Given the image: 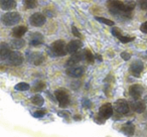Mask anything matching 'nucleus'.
Masks as SVG:
<instances>
[{
	"mask_svg": "<svg viewBox=\"0 0 147 137\" xmlns=\"http://www.w3.org/2000/svg\"><path fill=\"white\" fill-rule=\"evenodd\" d=\"M109 10L112 14L117 15V16H122V17H130V13L128 12L126 9V3L121 2L118 0H111L108 2Z\"/></svg>",
	"mask_w": 147,
	"mask_h": 137,
	"instance_id": "obj_1",
	"label": "nucleus"
},
{
	"mask_svg": "<svg viewBox=\"0 0 147 137\" xmlns=\"http://www.w3.org/2000/svg\"><path fill=\"white\" fill-rule=\"evenodd\" d=\"M51 55H57V57H63L67 55V47L65 45V43L61 39L55 40L51 47Z\"/></svg>",
	"mask_w": 147,
	"mask_h": 137,
	"instance_id": "obj_2",
	"label": "nucleus"
},
{
	"mask_svg": "<svg viewBox=\"0 0 147 137\" xmlns=\"http://www.w3.org/2000/svg\"><path fill=\"white\" fill-rule=\"evenodd\" d=\"M1 20H2L3 24L6 26H13L20 21V15L17 12H7L2 15Z\"/></svg>",
	"mask_w": 147,
	"mask_h": 137,
	"instance_id": "obj_3",
	"label": "nucleus"
},
{
	"mask_svg": "<svg viewBox=\"0 0 147 137\" xmlns=\"http://www.w3.org/2000/svg\"><path fill=\"white\" fill-rule=\"evenodd\" d=\"M55 99L57 100V102H59V106H61V108H65V107L69 105V96L65 89H57V90H55Z\"/></svg>",
	"mask_w": 147,
	"mask_h": 137,
	"instance_id": "obj_4",
	"label": "nucleus"
},
{
	"mask_svg": "<svg viewBox=\"0 0 147 137\" xmlns=\"http://www.w3.org/2000/svg\"><path fill=\"white\" fill-rule=\"evenodd\" d=\"M113 107L111 103H106L102 105L99 109V116L103 119H109L111 116H113Z\"/></svg>",
	"mask_w": 147,
	"mask_h": 137,
	"instance_id": "obj_5",
	"label": "nucleus"
},
{
	"mask_svg": "<svg viewBox=\"0 0 147 137\" xmlns=\"http://www.w3.org/2000/svg\"><path fill=\"white\" fill-rule=\"evenodd\" d=\"M114 109L120 114H127L129 112V105L124 99H119L114 103Z\"/></svg>",
	"mask_w": 147,
	"mask_h": 137,
	"instance_id": "obj_6",
	"label": "nucleus"
},
{
	"mask_svg": "<svg viewBox=\"0 0 147 137\" xmlns=\"http://www.w3.org/2000/svg\"><path fill=\"white\" fill-rule=\"evenodd\" d=\"M45 16L41 13H33L30 17H29V22L33 26H41L45 23Z\"/></svg>",
	"mask_w": 147,
	"mask_h": 137,
	"instance_id": "obj_7",
	"label": "nucleus"
},
{
	"mask_svg": "<svg viewBox=\"0 0 147 137\" xmlns=\"http://www.w3.org/2000/svg\"><path fill=\"white\" fill-rule=\"evenodd\" d=\"M22 61H23V57L18 51H11L8 59H7V63L12 65H19L22 63Z\"/></svg>",
	"mask_w": 147,
	"mask_h": 137,
	"instance_id": "obj_8",
	"label": "nucleus"
},
{
	"mask_svg": "<svg viewBox=\"0 0 147 137\" xmlns=\"http://www.w3.org/2000/svg\"><path fill=\"white\" fill-rule=\"evenodd\" d=\"M144 69V65L141 61H135L131 63L130 65V71L132 73V75L136 78H140V74L141 72Z\"/></svg>",
	"mask_w": 147,
	"mask_h": 137,
	"instance_id": "obj_9",
	"label": "nucleus"
},
{
	"mask_svg": "<svg viewBox=\"0 0 147 137\" xmlns=\"http://www.w3.org/2000/svg\"><path fill=\"white\" fill-rule=\"evenodd\" d=\"M83 59H85V51H77V53H73L69 59L67 61V67H71V65H76L78 63H80Z\"/></svg>",
	"mask_w": 147,
	"mask_h": 137,
	"instance_id": "obj_10",
	"label": "nucleus"
},
{
	"mask_svg": "<svg viewBox=\"0 0 147 137\" xmlns=\"http://www.w3.org/2000/svg\"><path fill=\"white\" fill-rule=\"evenodd\" d=\"M67 74L73 78H79L84 74V67H77V65H71L67 69Z\"/></svg>",
	"mask_w": 147,
	"mask_h": 137,
	"instance_id": "obj_11",
	"label": "nucleus"
},
{
	"mask_svg": "<svg viewBox=\"0 0 147 137\" xmlns=\"http://www.w3.org/2000/svg\"><path fill=\"white\" fill-rule=\"evenodd\" d=\"M129 94L134 100H139L143 94V88L139 85H133L129 89Z\"/></svg>",
	"mask_w": 147,
	"mask_h": 137,
	"instance_id": "obj_12",
	"label": "nucleus"
},
{
	"mask_svg": "<svg viewBox=\"0 0 147 137\" xmlns=\"http://www.w3.org/2000/svg\"><path fill=\"white\" fill-rule=\"evenodd\" d=\"M83 47V43L81 40H78V39H75V40H71L69 43H67V53H75Z\"/></svg>",
	"mask_w": 147,
	"mask_h": 137,
	"instance_id": "obj_13",
	"label": "nucleus"
},
{
	"mask_svg": "<svg viewBox=\"0 0 147 137\" xmlns=\"http://www.w3.org/2000/svg\"><path fill=\"white\" fill-rule=\"evenodd\" d=\"M112 33H113V35H115V36H116L117 38H118L119 40H120L121 43H130V41H133V40H134V39H135L134 37L125 36V35L120 34V32H119L118 29H117L116 27H113V28H112Z\"/></svg>",
	"mask_w": 147,
	"mask_h": 137,
	"instance_id": "obj_14",
	"label": "nucleus"
},
{
	"mask_svg": "<svg viewBox=\"0 0 147 137\" xmlns=\"http://www.w3.org/2000/svg\"><path fill=\"white\" fill-rule=\"evenodd\" d=\"M27 59H29V61L33 63L34 65H40L43 61V57L40 53H27Z\"/></svg>",
	"mask_w": 147,
	"mask_h": 137,
	"instance_id": "obj_15",
	"label": "nucleus"
},
{
	"mask_svg": "<svg viewBox=\"0 0 147 137\" xmlns=\"http://www.w3.org/2000/svg\"><path fill=\"white\" fill-rule=\"evenodd\" d=\"M43 43V36L41 33L39 32H33L31 34L30 37V45H33V47H37V45H41Z\"/></svg>",
	"mask_w": 147,
	"mask_h": 137,
	"instance_id": "obj_16",
	"label": "nucleus"
},
{
	"mask_svg": "<svg viewBox=\"0 0 147 137\" xmlns=\"http://www.w3.org/2000/svg\"><path fill=\"white\" fill-rule=\"evenodd\" d=\"M10 53H11V51L8 47V45L5 43H1V45H0V57H1V59H2V61H7Z\"/></svg>",
	"mask_w": 147,
	"mask_h": 137,
	"instance_id": "obj_17",
	"label": "nucleus"
},
{
	"mask_svg": "<svg viewBox=\"0 0 147 137\" xmlns=\"http://www.w3.org/2000/svg\"><path fill=\"white\" fill-rule=\"evenodd\" d=\"M0 5L3 10H10L16 7L15 0H0Z\"/></svg>",
	"mask_w": 147,
	"mask_h": 137,
	"instance_id": "obj_18",
	"label": "nucleus"
},
{
	"mask_svg": "<svg viewBox=\"0 0 147 137\" xmlns=\"http://www.w3.org/2000/svg\"><path fill=\"white\" fill-rule=\"evenodd\" d=\"M131 107L136 113H143L145 111V104L140 100H135L131 103Z\"/></svg>",
	"mask_w": 147,
	"mask_h": 137,
	"instance_id": "obj_19",
	"label": "nucleus"
},
{
	"mask_svg": "<svg viewBox=\"0 0 147 137\" xmlns=\"http://www.w3.org/2000/svg\"><path fill=\"white\" fill-rule=\"evenodd\" d=\"M27 31V27L24 25H20V26H16L12 29V35L14 37H21L24 35Z\"/></svg>",
	"mask_w": 147,
	"mask_h": 137,
	"instance_id": "obj_20",
	"label": "nucleus"
},
{
	"mask_svg": "<svg viewBox=\"0 0 147 137\" xmlns=\"http://www.w3.org/2000/svg\"><path fill=\"white\" fill-rule=\"evenodd\" d=\"M25 45V41L23 39H21L20 37H15L14 39H12L10 43V47L13 49H19L21 47H23Z\"/></svg>",
	"mask_w": 147,
	"mask_h": 137,
	"instance_id": "obj_21",
	"label": "nucleus"
},
{
	"mask_svg": "<svg viewBox=\"0 0 147 137\" xmlns=\"http://www.w3.org/2000/svg\"><path fill=\"white\" fill-rule=\"evenodd\" d=\"M122 132L125 135H128V136H132L135 132V126L131 122L126 123L124 126L122 127Z\"/></svg>",
	"mask_w": 147,
	"mask_h": 137,
	"instance_id": "obj_22",
	"label": "nucleus"
},
{
	"mask_svg": "<svg viewBox=\"0 0 147 137\" xmlns=\"http://www.w3.org/2000/svg\"><path fill=\"white\" fill-rule=\"evenodd\" d=\"M31 103L34 105H36V106H42L43 103H45V100H43V98L40 96V95H34V96L32 97V98L30 99Z\"/></svg>",
	"mask_w": 147,
	"mask_h": 137,
	"instance_id": "obj_23",
	"label": "nucleus"
},
{
	"mask_svg": "<svg viewBox=\"0 0 147 137\" xmlns=\"http://www.w3.org/2000/svg\"><path fill=\"white\" fill-rule=\"evenodd\" d=\"M85 59L88 61L89 63H93L95 61V57L93 55L92 51L90 49H85Z\"/></svg>",
	"mask_w": 147,
	"mask_h": 137,
	"instance_id": "obj_24",
	"label": "nucleus"
},
{
	"mask_svg": "<svg viewBox=\"0 0 147 137\" xmlns=\"http://www.w3.org/2000/svg\"><path fill=\"white\" fill-rule=\"evenodd\" d=\"M97 21L101 23H104V24H107V25H110V26H113L114 25V21L110 20V19H107V18H104V17H100V16H96L95 17Z\"/></svg>",
	"mask_w": 147,
	"mask_h": 137,
	"instance_id": "obj_25",
	"label": "nucleus"
},
{
	"mask_svg": "<svg viewBox=\"0 0 147 137\" xmlns=\"http://www.w3.org/2000/svg\"><path fill=\"white\" fill-rule=\"evenodd\" d=\"M14 89L16 91H26L29 89V85L27 83H18V84L15 85Z\"/></svg>",
	"mask_w": 147,
	"mask_h": 137,
	"instance_id": "obj_26",
	"label": "nucleus"
},
{
	"mask_svg": "<svg viewBox=\"0 0 147 137\" xmlns=\"http://www.w3.org/2000/svg\"><path fill=\"white\" fill-rule=\"evenodd\" d=\"M37 4V0H24V5L26 8L32 9L36 6Z\"/></svg>",
	"mask_w": 147,
	"mask_h": 137,
	"instance_id": "obj_27",
	"label": "nucleus"
},
{
	"mask_svg": "<svg viewBox=\"0 0 147 137\" xmlns=\"http://www.w3.org/2000/svg\"><path fill=\"white\" fill-rule=\"evenodd\" d=\"M82 105H83V107H84V108L89 109L91 106H92V103H91V101L89 100V99L84 98V99L82 100Z\"/></svg>",
	"mask_w": 147,
	"mask_h": 137,
	"instance_id": "obj_28",
	"label": "nucleus"
},
{
	"mask_svg": "<svg viewBox=\"0 0 147 137\" xmlns=\"http://www.w3.org/2000/svg\"><path fill=\"white\" fill-rule=\"evenodd\" d=\"M45 115V110H38V111H35V112L33 113V116H34L35 118H41V117H43Z\"/></svg>",
	"mask_w": 147,
	"mask_h": 137,
	"instance_id": "obj_29",
	"label": "nucleus"
},
{
	"mask_svg": "<svg viewBox=\"0 0 147 137\" xmlns=\"http://www.w3.org/2000/svg\"><path fill=\"white\" fill-rule=\"evenodd\" d=\"M43 88H45V83L38 82L35 84V87L33 89H34V91H36V92H39V91H41Z\"/></svg>",
	"mask_w": 147,
	"mask_h": 137,
	"instance_id": "obj_30",
	"label": "nucleus"
},
{
	"mask_svg": "<svg viewBox=\"0 0 147 137\" xmlns=\"http://www.w3.org/2000/svg\"><path fill=\"white\" fill-rule=\"evenodd\" d=\"M138 4L141 9L143 10H147V0H139Z\"/></svg>",
	"mask_w": 147,
	"mask_h": 137,
	"instance_id": "obj_31",
	"label": "nucleus"
},
{
	"mask_svg": "<svg viewBox=\"0 0 147 137\" xmlns=\"http://www.w3.org/2000/svg\"><path fill=\"white\" fill-rule=\"evenodd\" d=\"M71 32H73V34L75 35V36H77V37L82 36V34H81L80 31L78 30V28H77L76 26H71Z\"/></svg>",
	"mask_w": 147,
	"mask_h": 137,
	"instance_id": "obj_32",
	"label": "nucleus"
},
{
	"mask_svg": "<svg viewBox=\"0 0 147 137\" xmlns=\"http://www.w3.org/2000/svg\"><path fill=\"white\" fill-rule=\"evenodd\" d=\"M121 57H122L124 61H129V59H131V55L129 53H127V51H123V53H121Z\"/></svg>",
	"mask_w": 147,
	"mask_h": 137,
	"instance_id": "obj_33",
	"label": "nucleus"
},
{
	"mask_svg": "<svg viewBox=\"0 0 147 137\" xmlns=\"http://www.w3.org/2000/svg\"><path fill=\"white\" fill-rule=\"evenodd\" d=\"M140 30L143 33H147V21H145L144 23H142L140 26Z\"/></svg>",
	"mask_w": 147,
	"mask_h": 137,
	"instance_id": "obj_34",
	"label": "nucleus"
},
{
	"mask_svg": "<svg viewBox=\"0 0 147 137\" xmlns=\"http://www.w3.org/2000/svg\"><path fill=\"white\" fill-rule=\"evenodd\" d=\"M59 115L61 117H63V118H67V117H69V112H67V111H61V112H59Z\"/></svg>",
	"mask_w": 147,
	"mask_h": 137,
	"instance_id": "obj_35",
	"label": "nucleus"
},
{
	"mask_svg": "<svg viewBox=\"0 0 147 137\" xmlns=\"http://www.w3.org/2000/svg\"><path fill=\"white\" fill-rule=\"evenodd\" d=\"M96 57L99 59V61H102V57H101V55H96Z\"/></svg>",
	"mask_w": 147,
	"mask_h": 137,
	"instance_id": "obj_36",
	"label": "nucleus"
},
{
	"mask_svg": "<svg viewBox=\"0 0 147 137\" xmlns=\"http://www.w3.org/2000/svg\"><path fill=\"white\" fill-rule=\"evenodd\" d=\"M74 118L76 119V120H81V117H74Z\"/></svg>",
	"mask_w": 147,
	"mask_h": 137,
	"instance_id": "obj_37",
	"label": "nucleus"
},
{
	"mask_svg": "<svg viewBox=\"0 0 147 137\" xmlns=\"http://www.w3.org/2000/svg\"><path fill=\"white\" fill-rule=\"evenodd\" d=\"M146 53H147V51H146Z\"/></svg>",
	"mask_w": 147,
	"mask_h": 137,
	"instance_id": "obj_38",
	"label": "nucleus"
}]
</instances>
